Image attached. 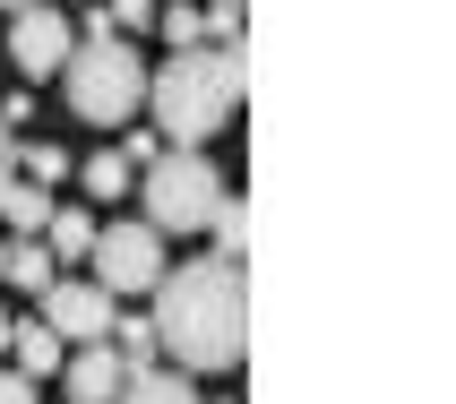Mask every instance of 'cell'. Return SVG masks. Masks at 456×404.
<instances>
[{
    "label": "cell",
    "mask_w": 456,
    "mask_h": 404,
    "mask_svg": "<svg viewBox=\"0 0 456 404\" xmlns=\"http://www.w3.org/2000/svg\"><path fill=\"white\" fill-rule=\"evenodd\" d=\"M121 190H129V155L103 147L95 164H86V198H121Z\"/></svg>",
    "instance_id": "ac0fdd59"
},
{
    "label": "cell",
    "mask_w": 456,
    "mask_h": 404,
    "mask_svg": "<svg viewBox=\"0 0 456 404\" xmlns=\"http://www.w3.org/2000/svg\"><path fill=\"white\" fill-rule=\"evenodd\" d=\"M216 206H224V181H216L207 155L164 147L147 164V224L155 232H199V224H216Z\"/></svg>",
    "instance_id": "277c9868"
},
{
    "label": "cell",
    "mask_w": 456,
    "mask_h": 404,
    "mask_svg": "<svg viewBox=\"0 0 456 404\" xmlns=\"http://www.w3.org/2000/svg\"><path fill=\"white\" fill-rule=\"evenodd\" d=\"M207 232H216V258H224V267H241V250H250V206L224 190V206H216V224H207Z\"/></svg>",
    "instance_id": "5bb4252c"
},
{
    "label": "cell",
    "mask_w": 456,
    "mask_h": 404,
    "mask_svg": "<svg viewBox=\"0 0 456 404\" xmlns=\"http://www.w3.org/2000/svg\"><path fill=\"white\" fill-rule=\"evenodd\" d=\"M112 319H121V302H112L103 284H52L44 293V327L61 335V344H103Z\"/></svg>",
    "instance_id": "52a82bcc"
},
{
    "label": "cell",
    "mask_w": 456,
    "mask_h": 404,
    "mask_svg": "<svg viewBox=\"0 0 456 404\" xmlns=\"http://www.w3.org/2000/svg\"><path fill=\"white\" fill-rule=\"evenodd\" d=\"M241 86H250V61H241V52H216V44L173 52V61L147 77L155 138H164V147H190V155H199L207 138H216V129L241 112Z\"/></svg>",
    "instance_id": "7a4b0ae2"
},
{
    "label": "cell",
    "mask_w": 456,
    "mask_h": 404,
    "mask_svg": "<svg viewBox=\"0 0 456 404\" xmlns=\"http://www.w3.org/2000/svg\"><path fill=\"white\" fill-rule=\"evenodd\" d=\"M121 155H129V173H147L155 155H164V138H155V129H129V147H121Z\"/></svg>",
    "instance_id": "44dd1931"
},
{
    "label": "cell",
    "mask_w": 456,
    "mask_h": 404,
    "mask_svg": "<svg viewBox=\"0 0 456 404\" xmlns=\"http://www.w3.org/2000/svg\"><path fill=\"white\" fill-rule=\"evenodd\" d=\"M61 86H69V112H77V121H103V129H121L129 112L147 103V69H138V52H129L121 35H77Z\"/></svg>",
    "instance_id": "3957f363"
},
{
    "label": "cell",
    "mask_w": 456,
    "mask_h": 404,
    "mask_svg": "<svg viewBox=\"0 0 456 404\" xmlns=\"http://www.w3.org/2000/svg\"><path fill=\"white\" fill-rule=\"evenodd\" d=\"M0 344H9V319H0Z\"/></svg>",
    "instance_id": "484cf974"
},
{
    "label": "cell",
    "mask_w": 456,
    "mask_h": 404,
    "mask_svg": "<svg viewBox=\"0 0 456 404\" xmlns=\"http://www.w3.org/2000/svg\"><path fill=\"white\" fill-rule=\"evenodd\" d=\"M112 404H199V387L181 379V370H129V387Z\"/></svg>",
    "instance_id": "4fadbf2b"
},
{
    "label": "cell",
    "mask_w": 456,
    "mask_h": 404,
    "mask_svg": "<svg viewBox=\"0 0 456 404\" xmlns=\"http://www.w3.org/2000/svg\"><path fill=\"white\" fill-rule=\"evenodd\" d=\"M155 26H164V44H173V52H199V44H207V9H199V0L155 9Z\"/></svg>",
    "instance_id": "9a60e30c"
},
{
    "label": "cell",
    "mask_w": 456,
    "mask_h": 404,
    "mask_svg": "<svg viewBox=\"0 0 456 404\" xmlns=\"http://www.w3.org/2000/svg\"><path fill=\"white\" fill-rule=\"evenodd\" d=\"M112 335H121V344H112L121 370H155V327H147V319H112Z\"/></svg>",
    "instance_id": "e0dca14e"
},
{
    "label": "cell",
    "mask_w": 456,
    "mask_h": 404,
    "mask_svg": "<svg viewBox=\"0 0 456 404\" xmlns=\"http://www.w3.org/2000/svg\"><path fill=\"white\" fill-rule=\"evenodd\" d=\"M207 44L241 52V0H207Z\"/></svg>",
    "instance_id": "d6986e66"
},
{
    "label": "cell",
    "mask_w": 456,
    "mask_h": 404,
    "mask_svg": "<svg viewBox=\"0 0 456 404\" xmlns=\"http://www.w3.org/2000/svg\"><path fill=\"white\" fill-rule=\"evenodd\" d=\"M147 327H155V353H173L190 379H199V370H232L241 344H250V293H241V267H224V258L164 267Z\"/></svg>",
    "instance_id": "6da1fadb"
},
{
    "label": "cell",
    "mask_w": 456,
    "mask_h": 404,
    "mask_svg": "<svg viewBox=\"0 0 456 404\" xmlns=\"http://www.w3.org/2000/svg\"><path fill=\"white\" fill-rule=\"evenodd\" d=\"M69 52H77V26L61 18V9H18V26H9V61H18L26 77H61L69 69Z\"/></svg>",
    "instance_id": "8992f818"
},
{
    "label": "cell",
    "mask_w": 456,
    "mask_h": 404,
    "mask_svg": "<svg viewBox=\"0 0 456 404\" xmlns=\"http://www.w3.org/2000/svg\"><path fill=\"white\" fill-rule=\"evenodd\" d=\"M95 284L121 302V293H155L164 284V232L155 224H95Z\"/></svg>",
    "instance_id": "5b68a950"
},
{
    "label": "cell",
    "mask_w": 456,
    "mask_h": 404,
    "mask_svg": "<svg viewBox=\"0 0 456 404\" xmlns=\"http://www.w3.org/2000/svg\"><path fill=\"white\" fill-rule=\"evenodd\" d=\"M0 404H35V379H18V370H0Z\"/></svg>",
    "instance_id": "7402d4cb"
},
{
    "label": "cell",
    "mask_w": 456,
    "mask_h": 404,
    "mask_svg": "<svg viewBox=\"0 0 456 404\" xmlns=\"http://www.w3.org/2000/svg\"><path fill=\"white\" fill-rule=\"evenodd\" d=\"M0 284H18V293H52V284H61V267H52L44 241H9V267H0Z\"/></svg>",
    "instance_id": "7c38bea8"
},
{
    "label": "cell",
    "mask_w": 456,
    "mask_h": 404,
    "mask_svg": "<svg viewBox=\"0 0 456 404\" xmlns=\"http://www.w3.org/2000/svg\"><path fill=\"white\" fill-rule=\"evenodd\" d=\"M9 181H18V138L0 129V190H9Z\"/></svg>",
    "instance_id": "603a6c76"
},
{
    "label": "cell",
    "mask_w": 456,
    "mask_h": 404,
    "mask_svg": "<svg viewBox=\"0 0 456 404\" xmlns=\"http://www.w3.org/2000/svg\"><path fill=\"white\" fill-rule=\"evenodd\" d=\"M0 267H9V232H0Z\"/></svg>",
    "instance_id": "d4e9b609"
},
{
    "label": "cell",
    "mask_w": 456,
    "mask_h": 404,
    "mask_svg": "<svg viewBox=\"0 0 456 404\" xmlns=\"http://www.w3.org/2000/svg\"><path fill=\"white\" fill-rule=\"evenodd\" d=\"M0 224H9V241H35V232L52 224V198L35 181H9V190H0Z\"/></svg>",
    "instance_id": "30bf717a"
},
{
    "label": "cell",
    "mask_w": 456,
    "mask_h": 404,
    "mask_svg": "<svg viewBox=\"0 0 456 404\" xmlns=\"http://www.w3.org/2000/svg\"><path fill=\"white\" fill-rule=\"evenodd\" d=\"M103 18H112V35H138V26H155V0H112Z\"/></svg>",
    "instance_id": "ffe728a7"
},
{
    "label": "cell",
    "mask_w": 456,
    "mask_h": 404,
    "mask_svg": "<svg viewBox=\"0 0 456 404\" xmlns=\"http://www.w3.org/2000/svg\"><path fill=\"white\" fill-rule=\"evenodd\" d=\"M0 9H9V18H18V9H35V0H0Z\"/></svg>",
    "instance_id": "cb8c5ba5"
},
{
    "label": "cell",
    "mask_w": 456,
    "mask_h": 404,
    "mask_svg": "<svg viewBox=\"0 0 456 404\" xmlns=\"http://www.w3.org/2000/svg\"><path fill=\"white\" fill-rule=\"evenodd\" d=\"M121 387H129V370H121V353H112V344H77L61 396H69V404H112Z\"/></svg>",
    "instance_id": "ba28073f"
},
{
    "label": "cell",
    "mask_w": 456,
    "mask_h": 404,
    "mask_svg": "<svg viewBox=\"0 0 456 404\" xmlns=\"http://www.w3.org/2000/svg\"><path fill=\"white\" fill-rule=\"evenodd\" d=\"M35 241H44L52 258H86L95 250V215H86V206H52V224L35 232Z\"/></svg>",
    "instance_id": "8fae6325"
},
{
    "label": "cell",
    "mask_w": 456,
    "mask_h": 404,
    "mask_svg": "<svg viewBox=\"0 0 456 404\" xmlns=\"http://www.w3.org/2000/svg\"><path fill=\"white\" fill-rule=\"evenodd\" d=\"M9 344H18V379H52L61 370V335L44 319H9Z\"/></svg>",
    "instance_id": "9c48e42d"
},
{
    "label": "cell",
    "mask_w": 456,
    "mask_h": 404,
    "mask_svg": "<svg viewBox=\"0 0 456 404\" xmlns=\"http://www.w3.org/2000/svg\"><path fill=\"white\" fill-rule=\"evenodd\" d=\"M61 173H69V155L52 147V138H26V147H18V181H35V190H44V181H61Z\"/></svg>",
    "instance_id": "2e32d148"
}]
</instances>
